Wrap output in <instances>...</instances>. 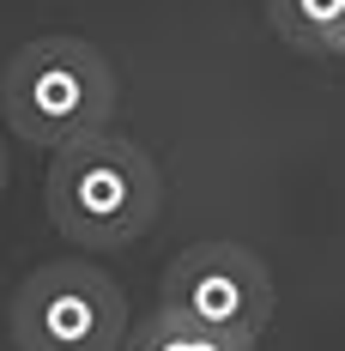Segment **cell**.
<instances>
[{
	"instance_id": "5b68a950",
	"label": "cell",
	"mask_w": 345,
	"mask_h": 351,
	"mask_svg": "<svg viewBox=\"0 0 345 351\" xmlns=\"http://www.w3.org/2000/svg\"><path fill=\"white\" fill-rule=\"evenodd\" d=\"M267 19L303 55H345V0H267Z\"/></svg>"
},
{
	"instance_id": "7a4b0ae2",
	"label": "cell",
	"mask_w": 345,
	"mask_h": 351,
	"mask_svg": "<svg viewBox=\"0 0 345 351\" xmlns=\"http://www.w3.org/2000/svg\"><path fill=\"white\" fill-rule=\"evenodd\" d=\"M0 115L36 152L91 140L115 121V67L85 36H36L6 61Z\"/></svg>"
},
{
	"instance_id": "8992f818",
	"label": "cell",
	"mask_w": 345,
	"mask_h": 351,
	"mask_svg": "<svg viewBox=\"0 0 345 351\" xmlns=\"http://www.w3.org/2000/svg\"><path fill=\"white\" fill-rule=\"evenodd\" d=\"M121 351H261V339H237V333H218V327H200V321H182L170 309H152L128 333Z\"/></svg>"
},
{
	"instance_id": "277c9868",
	"label": "cell",
	"mask_w": 345,
	"mask_h": 351,
	"mask_svg": "<svg viewBox=\"0 0 345 351\" xmlns=\"http://www.w3.org/2000/svg\"><path fill=\"white\" fill-rule=\"evenodd\" d=\"M158 309L237 339H261L273 327V273L242 243H194L164 267Z\"/></svg>"
},
{
	"instance_id": "6da1fadb",
	"label": "cell",
	"mask_w": 345,
	"mask_h": 351,
	"mask_svg": "<svg viewBox=\"0 0 345 351\" xmlns=\"http://www.w3.org/2000/svg\"><path fill=\"white\" fill-rule=\"evenodd\" d=\"M43 200H49V224L73 248L109 254V248H128L134 237H145L158 224L164 176H158L145 145L104 128L91 140H73L61 152H49Z\"/></svg>"
},
{
	"instance_id": "3957f363",
	"label": "cell",
	"mask_w": 345,
	"mask_h": 351,
	"mask_svg": "<svg viewBox=\"0 0 345 351\" xmlns=\"http://www.w3.org/2000/svg\"><path fill=\"white\" fill-rule=\"evenodd\" d=\"M6 327L19 351H121L134 333L121 285L85 254L36 267L12 291Z\"/></svg>"
},
{
	"instance_id": "52a82bcc",
	"label": "cell",
	"mask_w": 345,
	"mask_h": 351,
	"mask_svg": "<svg viewBox=\"0 0 345 351\" xmlns=\"http://www.w3.org/2000/svg\"><path fill=\"white\" fill-rule=\"evenodd\" d=\"M0 194H6V152H0Z\"/></svg>"
}]
</instances>
